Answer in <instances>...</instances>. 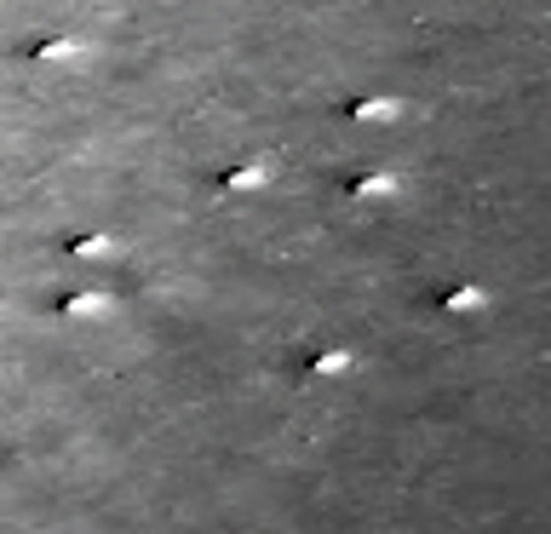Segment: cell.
Listing matches in <instances>:
<instances>
[{
  "mask_svg": "<svg viewBox=\"0 0 551 534\" xmlns=\"http://www.w3.org/2000/svg\"><path fill=\"white\" fill-rule=\"evenodd\" d=\"M402 178L390 173V167H362V173L345 178V196H397Z\"/></svg>",
  "mask_w": 551,
  "mask_h": 534,
  "instance_id": "1",
  "label": "cell"
},
{
  "mask_svg": "<svg viewBox=\"0 0 551 534\" xmlns=\"http://www.w3.org/2000/svg\"><path fill=\"white\" fill-rule=\"evenodd\" d=\"M437 305H443L448 317H476V310L488 305V294H483V287H471V282H454V287L437 294Z\"/></svg>",
  "mask_w": 551,
  "mask_h": 534,
  "instance_id": "2",
  "label": "cell"
},
{
  "mask_svg": "<svg viewBox=\"0 0 551 534\" xmlns=\"http://www.w3.org/2000/svg\"><path fill=\"white\" fill-rule=\"evenodd\" d=\"M29 58H41V64H64V58H81V41H75V35H46V41L29 46Z\"/></svg>",
  "mask_w": 551,
  "mask_h": 534,
  "instance_id": "3",
  "label": "cell"
},
{
  "mask_svg": "<svg viewBox=\"0 0 551 534\" xmlns=\"http://www.w3.org/2000/svg\"><path fill=\"white\" fill-rule=\"evenodd\" d=\"M304 368L322 373V380H334V373H350V368H357V357H350V350H316Z\"/></svg>",
  "mask_w": 551,
  "mask_h": 534,
  "instance_id": "4",
  "label": "cell"
},
{
  "mask_svg": "<svg viewBox=\"0 0 551 534\" xmlns=\"http://www.w3.org/2000/svg\"><path fill=\"white\" fill-rule=\"evenodd\" d=\"M264 178H271V173H264L259 161H248V167H230V173H218V190H259Z\"/></svg>",
  "mask_w": 551,
  "mask_h": 534,
  "instance_id": "5",
  "label": "cell"
},
{
  "mask_svg": "<svg viewBox=\"0 0 551 534\" xmlns=\"http://www.w3.org/2000/svg\"><path fill=\"white\" fill-rule=\"evenodd\" d=\"M345 115L350 121H390V115H397V104H390V98H350Z\"/></svg>",
  "mask_w": 551,
  "mask_h": 534,
  "instance_id": "6",
  "label": "cell"
},
{
  "mask_svg": "<svg viewBox=\"0 0 551 534\" xmlns=\"http://www.w3.org/2000/svg\"><path fill=\"white\" fill-rule=\"evenodd\" d=\"M69 253H75V259H104V253H109V236H104V230H87V236H69Z\"/></svg>",
  "mask_w": 551,
  "mask_h": 534,
  "instance_id": "7",
  "label": "cell"
},
{
  "mask_svg": "<svg viewBox=\"0 0 551 534\" xmlns=\"http://www.w3.org/2000/svg\"><path fill=\"white\" fill-rule=\"evenodd\" d=\"M104 305H109L104 294H64V299H58L64 317H92V310H104Z\"/></svg>",
  "mask_w": 551,
  "mask_h": 534,
  "instance_id": "8",
  "label": "cell"
}]
</instances>
